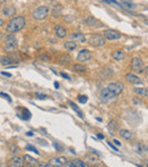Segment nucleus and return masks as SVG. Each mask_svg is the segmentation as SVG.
Listing matches in <instances>:
<instances>
[{"mask_svg": "<svg viewBox=\"0 0 148 167\" xmlns=\"http://www.w3.org/2000/svg\"><path fill=\"white\" fill-rule=\"evenodd\" d=\"M25 26V18L23 16H15L13 17L6 25L7 33H15L21 31Z\"/></svg>", "mask_w": 148, "mask_h": 167, "instance_id": "1", "label": "nucleus"}, {"mask_svg": "<svg viewBox=\"0 0 148 167\" xmlns=\"http://www.w3.org/2000/svg\"><path fill=\"white\" fill-rule=\"evenodd\" d=\"M50 13V9L46 6H39L38 8L34 9V12L32 13V17L34 21H38V22H41V21H44L48 15Z\"/></svg>", "mask_w": 148, "mask_h": 167, "instance_id": "2", "label": "nucleus"}, {"mask_svg": "<svg viewBox=\"0 0 148 167\" xmlns=\"http://www.w3.org/2000/svg\"><path fill=\"white\" fill-rule=\"evenodd\" d=\"M89 43L90 46H92V47H103L106 44V39H105V36L103 34H92V35L90 36V39H89Z\"/></svg>", "mask_w": 148, "mask_h": 167, "instance_id": "3", "label": "nucleus"}, {"mask_svg": "<svg viewBox=\"0 0 148 167\" xmlns=\"http://www.w3.org/2000/svg\"><path fill=\"white\" fill-rule=\"evenodd\" d=\"M103 35L105 36V39L106 40H110V41H114V40H118V39H121L122 38V34L116 31V30H112V29H108V30H105L103 33Z\"/></svg>", "mask_w": 148, "mask_h": 167, "instance_id": "4", "label": "nucleus"}, {"mask_svg": "<svg viewBox=\"0 0 148 167\" xmlns=\"http://www.w3.org/2000/svg\"><path fill=\"white\" fill-rule=\"evenodd\" d=\"M115 97L116 95H114L108 87H103L102 91H100V99H102V101L107 102L110 100H113Z\"/></svg>", "mask_w": 148, "mask_h": 167, "instance_id": "5", "label": "nucleus"}, {"mask_svg": "<svg viewBox=\"0 0 148 167\" xmlns=\"http://www.w3.org/2000/svg\"><path fill=\"white\" fill-rule=\"evenodd\" d=\"M142 67H144V63L139 57H133L131 60V68L134 72L141 73L142 72Z\"/></svg>", "mask_w": 148, "mask_h": 167, "instance_id": "6", "label": "nucleus"}, {"mask_svg": "<svg viewBox=\"0 0 148 167\" xmlns=\"http://www.w3.org/2000/svg\"><path fill=\"white\" fill-rule=\"evenodd\" d=\"M107 87H108L115 95H118L122 91H123V84L120 83V82H113V83H110V84L107 85Z\"/></svg>", "mask_w": 148, "mask_h": 167, "instance_id": "7", "label": "nucleus"}, {"mask_svg": "<svg viewBox=\"0 0 148 167\" xmlns=\"http://www.w3.org/2000/svg\"><path fill=\"white\" fill-rule=\"evenodd\" d=\"M49 164H50V166L54 167L66 166L67 159L65 157H56V158H52V159L49 160Z\"/></svg>", "mask_w": 148, "mask_h": 167, "instance_id": "8", "label": "nucleus"}, {"mask_svg": "<svg viewBox=\"0 0 148 167\" xmlns=\"http://www.w3.org/2000/svg\"><path fill=\"white\" fill-rule=\"evenodd\" d=\"M91 57H92V53L88 49H82L78 53V60L79 61H88L91 59Z\"/></svg>", "mask_w": 148, "mask_h": 167, "instance_id": "9", "label": "nucleus"}, {"mask_svg": "<svg viewBox=\"0 0 148 167\" xmlns=\"http://www.w3.org/2000/svg\"><path fill=\"white\" fill-rule=\"evenodd\" d=\"M54 31H55L56 36H58L59 39H64V38L67 35L66 29H65L64 26H62V25H56L55 29H54Z\"/></svg>", "mask_w": 148, "mask_h": 167, "instance_id": "10", "label": "nucleus"}, {"mask_svg": "<svg viewBox=\"0 0 148 167\" xmlns=\"http://www.w3.org/2000/svg\"><path fill=\"white\" fill-rule=\"evenodd\" d=\"M24 158L23 157H18V156H15L10 159V166L13 167H22L24 165Z\"/></svg>", "mask_w": 148, "mask_h": 167, "instance_id": "11", "label": "nucleus"}, {"mask_svg": "<svg viewBox=\"0 0 148 167\" xmlns=\"http://www.w3.org/2000/svg\"><path fill=\"white\" fill-rule=\"evenodd\" d=\"M4 40H5V42L7 46H16L17 44V39H16V36L14 35V33H8L7 35L4 38Z\"/></svg>", "mask_w": 148, "mask_h": 167, "instance_id": "12", "label": "nucleus"}, {"mask_svg": "<svg viewBox=\"0 0 148 167\" xmlns=\"http://www.w3.org/2000/svg\"><path fill=\"white\" fill-rule=\"evenodd\" d=\"M126 79L128 82H130V83H132V84H141V83H142V81H141L138 76H136L134 74H132V73H128L126 75Z\"/></svg>", "mask_w": 148, "mask_h": 167, "instance_id": "13", "label": "nucleus"}, {"mask_svg": "<svg viewBox=\"0 0 148 167\" xmlns=\"http://www.w3.org/2000/svg\"><path fill=\"white\" fill-rule=\"evenodd\" d=\"M2 14L4 16H6V17H13L15 14H16V9H15L14 6H6V7H4L2 9Z\"/></svg>", "mask_w": 148, "mask_h": 167, "instance_id": "14", "label": "nucleus"}, {"mask_svg": "<svg viewBox=\"0 0 148 167\" xmlns=\"http://www.w3.org/2000/svg\"><path fill=\"white\" fill-rule=\"evenodd\" d=\"M86 24L89 25V26H91V27H102L103 26L102 23L99 22V21H97L95 17H88L86 20Z\"/></svg>", "mask_w": 148, "mask_h": 167, "instance_id": "15", "label": "nucleus"}, {"mask_svg": "<svg viewBox=\"0 0 148 167\" xmlns=\"http://www.w3.org/2000/svg\"><path fill=\"white\" fill-rule=\"evenodd\" d=\"M70 40H73V41H78V42H86V36L84 34H82V33H72L71 35H70Z\"/></svg>", "mask_w": 148, "mask_h": 167, "instance_id": "16", "label": "nucleus"}, {"mask_svg": "<svg viewBox=\"0 0 148 167\" xmlns=\"http://www.w3.org/2000/svg\"><path fill=\"white\" fill-rule=\"evenodd\" d=\"M24 161L26 163L28 166H39V163L37 159H34L33 157H31L30 155H24Z\"/></svg>", "mask_w": 148, "mask_h": 167, "instance_id": "17", "label": "nucleus"}, {"mask_svg": "<svg viewBox=\"0 0 148 167\" xmlns=\"http://www.w3.org/2000/svg\"><path fill=\"white\" fill-rule=\"evenodd\" d=\"M66 166H68V167H87L88 166V164L84 163V161H82V160H80V159H74V160H72L71 163H67Z\"/></svg>", "mask_w": 148, "mask_h": 167, "instance_id": "18", "label": "nucleus"}, {"mask_svg": "<svg viewBox=\"0 0 148 167\" xmlns=\"http://www.w3.org/2000/svg\"><path fill=\"white\" fill-rule=\"evenodd\" d=\"M124 52L122 50H115L112 52V58L114 59V60H116V61H120V60H122V59L124 58Z\"/></svg>", "mask_w": 148, "mask_h": 167, "instance_id": "19", "label": "nucleus"}, {"mask_svg": "<svg viewBox=\"0 0 148 167\" xmlns=\"http://www.w3.org/2000/svg\"><path fill=\"white\" fill-rule=\"evenodd\" d=\"M71 63V57L68 53H63L60 57H59V64L62 65H68Z\"/></svg>", "mask_w": 148, "mask_h": 167, "instance_id": "20", "label": "nucleus"}, {"mask_svg": "<svg viewBox=\"0 0 148 167\" xmlns=\"http://www.w3.org/2000/svg\"><path fill=\"white\" fill-rule=\"evenodd\" d=\"M76 47H78V44H76V42L73 41V40L66 41V42L64 43V48H65L66 50H74V49H76Z\"/></svg>", "mask_w": 148, "mask_h": 167, "instance_id": "21", "label": "nucleus"}, {"mask_svg": "<svg viewBox=\"0 0 148 167\" xmlns=\"http://www.w3.org/2000/svg\"><path fill=\"white\" fill-rule=\"evenodd\" d=\"M120 135L124 140H131L132 139V133L128 130H120Z\"/></svg>", "mask_w": 148, "mask_h": 167, "instance_id": "22", "label": "nucleus"}, {"mask_svg": "<svg viewBox=\"0 0 148 167\" xmlns=\"http://www.w3.org/2000/svg\"><path fill=\"white\" fill-rule=\"evenodd\" d=\"M120 5H121V7L124 8V9H133V8H136V6L133 5L132 2H130L128 0H122L120 2Z\"/></svg>", "mask_w": 148, "mask_h": 167, "instance_id": "23", "label": "nucleus"}, {"mask_svg": "<svg viewBox=\"0 0 148 167\" xmlns=\"http://www.w3.org/2000/svg\"><path fill=\"white\" fill-rule=\"evenodd\" d=\"M134 91L138 95L148 97V89H146V87H137V89H134Z\"/></svg>", "mask_w": 148, "mask_h": 167, "instance_id": "24", "label": "nucleus"}, {"mask_svg": "<svg viewBox=\"0 0 148 167\" xmlns=\"http://www.w3.org/2000/svg\"><path fill=\"white\" fill-rule=\"evenodd\" d=\"M32 116V114L30 113V110H28L26 108H22V115H21V118L24 119V121H29Z\"/></svg>", "mask_w": 148, "mask_h": 167, "instance_id": "25", "label": "nucleus"}, {"mask_svg": "<svg viewBox=\"0 0 148 167\" xmlns=\"http://www.w3.org/2000/svg\"><path fill=\"white\" fill-rule=\"evenodd\" d=\"M100 75L103 77H105V79H107V77H110V76L113 75V71H112L110 67H105L103 71H102V73H100Z\"/></svg>", "mask_w": 148, "mask_h": 167, "instance_id": "26", "label": "nucleus"}, {"mask_svg": "<svg viewBox=\"0 0 148 167\" xmlns=\"http://www.w3.org/2000/svg\"><path fill=\"white\" fill-rule=\"evenodd\" d=\"M13 61H14V60L10 58V57H2V58H0V64H1V65L8 66V65H10Z\"/></svg>", "mask_w": 148, "mask_h": 167, "instance_id": "27", "label": "nucleus"}, {"mask_svg": "<svg viewBox=\"0 0 148 167\" xmlns=\"http://www.w3.org/2000/svg\"><path fill=\"white\" fill-rule=\"evenodd\" d=\"M68 103H70V106L72 107V109H73L74 111H75V113H76V114L79 115V116L81 117V118H83V115H82V111H81V110H80V109H79V107H78V106H76V105H75L74 102H72V101H70V102H68Z\"/></svg>", "mask_w": 148, "mask_h": 167, "instance_id": "28", "label": "nucleus"}, {"mask_svg": "<svg viewBox=\"0 0 148 167\" xmlns=\"http://www.w3.org/2000/svg\"><path fill=\"white\" fill-rule=\"evenodd\" d=\"M108 129L111 130L112 132L116 131L118 129V124L116 121H112V122H110V124H108Z\"/></svg>", "mask_w": 148, "mask_h": 167, "instance_id": "29", "label": "nucleus"}, {"mask_svg": "<svg viewBox=\"0 0 148 167\" xmlns=\"http://www.w3.org/2000/svg\"><path fill=\"white\" fill-rule=\"evenodd\" d=\"M73 68L75 69V72H78V73H84L86 72V67H84L83 65H81V64H76V65H74Z\"/></svg>", "mask_w": 148, "mask_h": 167, "instance_id": "30", "label": "nucleus"}, {"mask_svg": "<svg viewBox=\"0 0 148 167\" xmlns=\"http://www.w3.org/2000/svg\"><path fill=\"white\" fill-rule=\"evenodd\" d=\"M78 100H79V102H81V103H86V102L88 101V97L87 95H79L78 97Z\"/></svg>", "mask_w": 148, "mask_h": 167, "instance_id": "31", "label": "nucleus"}, {"mask_svg": "<svg viewBox=\"0 0 148 167\" xmlns=\"http://www.w3.org/2000/svg\"><path fill=\"white\" fill-rule=\"evenodd\" d=\"M26 149H28V150H30V151H33V153H37V155H39V151H38L34 147H32V145H26Z\"/></svg>", "mask_w": 148, "mask_h": 167, "instance_id": "32", "label": "nucleus"}, {"mask_svg": "<svg viewBox=\"0 0 148 167\" xmlns=\"http://www.w3.org/2000/svg\"><path fill=\"white\" fill-rule=\"evenodd\" d=\"M0 95H1V97H4V98H6V99H7V101H9V102L12 101V98H10L7 93H5V92H0Z\"/></svg>", "mask_w": 148, "mask_h": 167, "instance_id": "33", "label": "nucleus"}, {"mask_svg": "<svg viewBox=\"0 0 148 167\" xmlns=\"http://www.w3.org/2000/svg\"><path fill=\"white\" fill-rule=\"evenodd\" d=\"M37 98H39V99H41V100H44V99H47V95H42V93H37Z\"/></svg>", "mask_w": 148, "mask_h": 167, "instance_id": "34", "label": "nucleus"}, {"mask_svg": "<svg viewBox=\"0 0 148 167\" xmlns=\"http://www.w3.org/2000/svg\"><path fill=\"white\" fill-rule=\"evenodd\" d=\"M60 75L64 77V79H67V80H71V77H70V75H67L66 73H64V72H62L60 73Z\"/></svg>", "mask_w": 148, "mask_h": 167, "instance_id": "35", "label": "nucleus"}, {"mask_svg": "<svg viewBox=\"0 0 148 167\" xmlns=\"http://www.w3.org/2000/svg\"><path fill=\"white\" fill-rule=\"evenodd\" d=\"M40 59H42V60H48V59H49V57H48L47 55H44V53H42V55L40 56Z\"/></svg>", "mask_w": 148, "mask_h": 167, "instance_id": "36", "label": "nucleus"}, {"mask_svg": "<svg viewBox=\"0 0 148 167\" xmlns=\"http://www.w3.org/2000/svg\"><path fill=\"white\" fill-rule=\"evenodd\" d=\"M106 1H108V2H113V4H114V5H116V6H121V5H120V2H118L116 0H106Z\"/></svg>", "mask_w": 148, "mask_h": 167, "instance_id": "37", "label": "nucleus"}, {"mask_svg": "<svg viewBox=\"0 0 148 167\" xmlns=\"http://www.w3.org/2000/svg\"><path fill=\"white\" fill-rule=\"evenodd\" d=\"M113 143H114V145H116L118 147H121V142H120L118 140H116V139H114V140H113Z\"/></svg>", "mask_w": 148, "mask_h": 167, "instance_id": "38", "label": "nucleus"}, {"mask_svg": "<svg viewBox=\"0 0 148 167\" xmlns=\"http://www.w3.org/2000/svg\"><path fill=\"white\" fill-rule=\"evenodd\" d=\"M97 138L100 139V140H104V139H105V135L102 134V133H98V134H97Z\"/></svg>", "mask_w": 148, "mask_h": 167, "instance_id": "39", "label": "nucleus"}, {"mask_svg": "<svg viewBox=\"0 0 148 167\" xmlns=\"http://www.w3.org/2000/svg\"><path fill=\"white\" fill-rule=\"evenodd\" d=\"M50 164H42V163H39V167H49Z\"/></svg>", "mask_w": 148, "mask_h": 167, "instance_id": "40", "label": "nucleus"}, {"mask_svg": "<svg viewBox=\"0 0 148 167\" xmlns=\"http://www.w3.org/2000/svg\"><path fill=\"white\" fill-rule=\"evenodd\" d=\"M108 145H110V147H111L112 149H113V150H115V151H118V148H116V147H115V145H112L111 142H108Z\"/></svg>", "mask_w": 148, "mask_h": 167, "instance_id": "41", "label": "nucleus"}, {"mask_svg": "<svg viewBox=\"0 0 148 167\" xmlns=\"http://www.w3.org/2000/svg\"><path fill=\"white\" fill-rule=\"evenodd\" d=\"M1 74L5 75V76H7V77H10V76H12V74H9V73L7 72H1Z\"/></svg>", "mask_w": 148, "mask_h": 167, "instance_id": "42", "label": "nucleus"}, {"mask_svg": "<svg viewBox=\"0 0 148 167\" xmlns=\"http://www.w3.org/2000/svg\"><path fill=\"white\" fill-rule=\"evenodd\" d=\"M144 151L148 155V145H144Z\"/></svg>", "mask_w": 148, "mask_h": 167, "instance_id": "43", "label": "nucleus"}, {"mask_svg": "<svg viewBox=\"0 0 148 167\" xmlns=\"http://www.w3.org/2000/svg\"><path fill=\"white\" fill-rule=\"evenodd\" d=\"M144 72H145V74H146V76L148 77V66L147 67H145V69H144Z\"/></svg>", "mask_w": 148, "mask_h": 167, "instance_id": "44", "label": "nucleus"}, {"mask_svg": "<svg viewBox=\"0 0 148 167\" xmlns=\"http://www.w3.org/2000/svg\"><path fill=\"white\" fill-rule=\"evenodd\" d=\"M10 150H12V151H17V148H16L15 145H13V147L10 148Z\"/></svg>", "mask_w": 148, "mask_h": 167, "instance_id": "45", "label": "nucleus"}, {"mask_svg": "<svg viewBox=\"0 0 148 167\" xmlns=\"http://www.w3.org/2000/svg\"><path fill=\"white\" fill-rule=\"evenodd\" d=\"M4 24H5V22H4V20H2V18H0V27H1V26H2Z\"/></svg>", "mask_w": 148, "mask_h": 167, "instance_id": "46", "label": "nucleus"}, {"mask_svg": "<svg viewBox=\"0 0 148 167\" xmlns=\"http://www.w3.org/2000/svg\"><path fill=\"white\" fill-rule=\"evenodd\" d=\"M26 135H29V137H32V135H33V132H28V133H26Z\"/></svg>", "mask_w": 148, "mask_h": 167, "instance_id": "47", "label": "nucleus"}, {"mask_svg": "<svg viewBox=\"0 0 148 167\" xmlns=\"http://www.w3.org/2000/svg\"><path fill=\"white\" fill-rule=\"evenodd\" d=\"M54 85H55V87H59V84L57 83V82H55V83H54Z\"/></svg>", "mask_w": 148, "mask_h": 167, "instance_id": "48", "label": "nucleus"}, {"mask_svg": "<svg viewBox=\"0 0 148 167\" xmlns=\"http://www.w3.org/2000/svg\"><path fill=\"white\" fill-rule=\"evenodd\" d=\"M2 35H4L2 32H0V40H2Z\"/></svg>", "mask_w": 148, "mask_h": 167, "instance_id": "49", "label": "nucleus"}, {"mask_svg": "<svg viewBox=\"0 0 148 167\" xmlns=\"http://www.w3.org/2000/svg\"><path fill=\"white\" fill-rule=\"evenodd\" d=\"M0 1H1V2H6L7 0H0Z\"/></svg>", "mask_w": 148, "mask_h": 167, "instance_id": "50", "label": "nucleus"}, {"mask_svg": "<svg viewBox=\"0 0 148 167\" xmlns=\"http://www.w3.org/2000/svg\"><path fill=\"white\" fill-rule=\"evenodd\" d=\"M0 8H1V1H0Z\"/></svg>", "mask_w": 148, "mask_h": 167, "instance_id": "51", "label": "nucleus"}]
</instances>
